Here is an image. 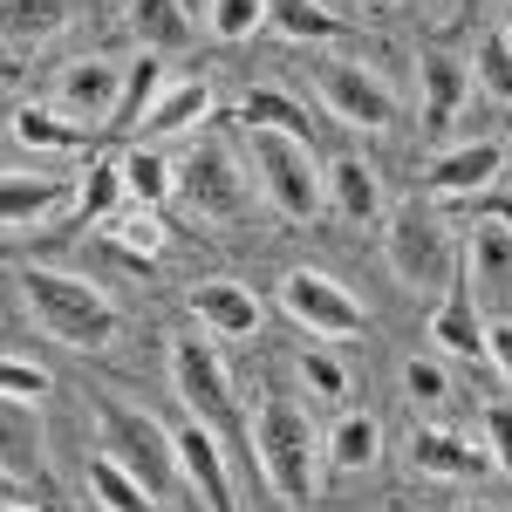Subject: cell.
<instances>
[{
    "instance_id": "6da1fadb",
    "label": "cell",
    "mask_w": 512,
    "mask_h": 512,
    "mask_svg": "<svg viewBox=\"0 0 512 512\" xmlns=\"http://www.w3.org/2000/svg\"><path fill=\"white\" fill-rule=\"evenodd\" d=\"M383 260H390L396 287H410V294H444L458 280L465 246H458V233H451V219H444V205L431 192L390 205V219H383Z\"/></svg>"
},
{
    "instance_id": "7a4b0ae2",
    "label": "cell",
    "mask_w": 512,
    "mask_h": 512,
    "mask_svg": "<svg viewBox=\"0 0 512 512\" xmlns=\"http://www.w3.org/2000/svg\"><path fill=\"white\" fill-rule=\"evenodd\" d=\"M246 437H253V465L274 485L280 506H315V417L280 390H260L246 410Z\"/></svg>"
},
{
    "instance_id": "3957f363",
    "label": "cell",
    "mask_w": 512,
    "mask_h": 512,
    "mask_svg": "<svg viewBox=\"0 0 512 512\" xmlns=\"http://www.w3.org/2000/svg\"><path fill=\"white\" fill-rule=\"evenodd\" d=\"M21 294L35 321L62 342V349H110L117 342V301L82 274H62V267H21Z\"/></svg>"
},
{
    "instance_id": "277c9868",
    "label": "cell",
    "mask_w": 512,
    "mask_h": 512,
    "mask_svg": "<svg viewBox=\"0 0 512 512\" xmlns=\"http://www.w3.org/2000/svg\"><path fill=\"white\" fill-rule=\"evenodd\" d=\"M253 178H260V198L274 205L287 226H308L328 212V171L315 164V151L301 137H280V130H253Z\"/></svg>"
},
{
    "instance_id": "5b68a950",
    "label": "cell",
    "mask_w": 512,
    "mask_h": 512,
    "mask_svg": "<svg viewBox=\"0 0 512 512\" xmlns=\"http://www.w3.org/2000/svg\"><path fill=\"white\" fill-rule=\"evenodd\" d=\"M103 410V437H110V458H123L130 472L144 478L158 499H171L178 485H185V465H178V431L151 417V410H137V403H123V396H103L96 403Z\"/></svg>"
},
{
    "instance_id": "8992f818",
    "label": "cell",
    "mask_w": 512,
    "mask_h": 512,
    "mask_svg": "<svg viewBox=\"0 0 512 512\" xmlns=\"http://www.w3.org/2000/svg\"><path fill=\"white\" fill-rule=\"evenodd\" d=\"M178 198L192 205L198 219L233 226V219H246V212H253V178H246V164H239L233 144L198 137L192 151L178 158Z\"/></svg>"
},
{
    "instance_id": "52a82bcc",
    "label": "cell",
    "mask_w": 512,
    "mask_h": 512,
    "mask_svg": "<svg viewBox=\"0 0 512 512\" xmlns=\"http://www.w3.org/2000/svg\"><path fill=\"white\" fill-rule=\"evenodd\" d=\"M274 301H280V315L294 321V328H308L315 342H355V335H369L362 301L335 274H321V267H287Z\"/></svg>"
},
{
    "instance_id": "ba28073f",
    "label": "cell",
    "mask_w": 512,
    "mask_h": 512,
    "mask_svg": "<svg viewBox=\"0 0 512 512\" xmlns=\"http://www.w3.org/2000/svg\"><path fill=\"white\" fill-rule=\"evenodd\" d=\"M164 362H171V390H178V403H185V417L212 424V431H226V424L239 417L233 383H226V362H219V349H212L205 328H178Z\"/></svg>"
},
{
    "instance_id": "9c48e42d",
    "label": "cell",
    "mask_w": 512,
    "mask_h": 512,
    "mask_svg": "<svg viewBox=\"0 0 512 512\" xmlns=\"http://www.w3.org/2000/svg\"><path fill=\"white\" fill-rule=\"evenodd\" d=\"M315 96L335 110L342 123H355V130H390L396 123V89L369 62H355V55H315Z\"/></svg>"
},
{
    "instance_id": "30bf717a",
    "label": "cell",
    "mask_w": 512,
    "mask_h": 512,
    "mask_svg": "<svg viewBox=\"0 0 512 512\" xmlns=\"http://www.w3.org/2000/svg\"><path fill=\"white\" fill-rule=\"evenodd\" d=\"M123 82H130L123 62H110V55H76V62H62V69L48 76V96H41V103H55L69 123H82V130L96 137L103 123H117Z\"/></svg>"
},
{
    "instance_id": "8fae6325",
    "label": "cell",
    "mask_w": 512,
    "mask_h": 512,
    "mask_svg": "<svg viewBox=\"0 0 512 512\" xmlns=\"http://www.w3.org/2000/svg\"><path fill=\"white\" fill-rule=\"evenodd\" d=\"M417 89H424V130L431 137H451L458 130V117H465V103H472V55L465 48H417Z\"/></svg>"
},
{
    "instance_id": "7c38bea8",
    "label": "cell",
    "mask_w": 512,
    "mask_h": 512,
    "mask_svg": "<svg viewBox=\"0 0 512 512\" xmlns=\"http://www.w3.org/2000/svg\"><path fill=\"white\" fill-rule=\"evenodd\" d=\"M185 308H192V321L212 335V342H253L260 328H267V301L246 287V280H198L192 294H185Z\"/></svg>"
},
{
    "instance_id": "4fadbf2b",
    "label": "cell",
    "mask_w": 512,
    "mask_h": 512,
    "mask_svg": "<svg viewBox=\"0 0 512 512\" xmlns=\"http://www.w3.org/2000/svg\"><path fill=\"white\" fill-rule=\"evenodd\" d=\"M499 178H506V144L499 137H478V144H451L444 158H431L424 192L437 205H458V198H485Z\"/></svg>"
},
{
    "instance_id": "5bb4252c",
    "label": "cell",
    "mask_w": 512,
    "mask_h": 512,
    "mask_svg": "<svg viewBox=\"0 0 512 512\" xmlns=\"http://www.w3.org/2000/svg\"><path fill=\"white\" fill-rule=\"evenodd\" d=\"M410 465L424 478H492L499 472V458H492V444H485V424H478V437L472 431H444V424H417V437H410Z\"/></svg>"
},
{
    "instance_id": "9a60e30c",
    "label": "cell",
    "mask_w": 512,
    "mask_h": 512,
    "mask_svg": "<svg viewBox=\"0 0 512 512\" xmlns=\"http://www.w3.org/2000/svg\"><path fill=\"white\" fill-rule=\"evenodd\" d=\"M82 178H62V171H28V164H7L0 178V219L7 233H28V226H48L69 198H76Z\"/></svg>"
},
{
    "instance_id": "2e32d148",
    "label": "cell",
    "mask_w": 512,
    "mask_h": 512,
    "mask_svg": "<svg viewBox=\"0 0 512 512\" xmlns=\"http://www.w3.org/2000/svg\"><path fill=\"white\" fill-rule=\"evenodd\" d=\"M178 465H185V485L205 499V512H239L233 478H226V451H219V431L212 424H198V417L178 424Z\"/></svg>"
},
{
    "instance_id": "e0dca14e",
    "label": "cell",
    "mask_w": 512,
    "mask_h": 512,
    "mask_svg": "<svg viewBox=\"0 0 512 512\" xmlns=\"http://www.w3.org/2000/svg\"><path fill=\"white\" fill-rule=\"evenodd\" d=\"M485 328H492V315H478L472 267H458V280L437 294V315H431L437 349H444V355H465V362H485Z\"/></svg>"
},
{
    "instance_id": "ac0fdd59",
    "label": "cell",
    "mask_w": 512,
    "mask_h": 512,
    "mask_svg": "<svg viewBox=\"0 0 512 512\" xmlns=\"http://www.w3.org/2000/svg\"><path fill=\"white\" fill-rule=\"evenodd\" d=\"M89 233H96L103 253H117L130 274H151V267L164 260V246H171V233H164V219L151 212V205H123V212H110V219H96Z\"/></svg>"
},
{
    "instance_id": "d6986e66",
    "label": "cell",
    "mask_w": 512,
    "mask_h": 512,
    "mask_svg": "<svg viewBox=\"0 0 512 512\" xmlns=\"http://www.w3.org/2000/svg\"><path fill=\"white\" fill-rule=\"evenodd\" d=\"M219 117V89L212 82H164V96L151 103V117H144V130H137V144H171V137H192V130H205V123Z\"/></svg>"
},
{
    "instance_id": "ffe728a7",
    "label": "cell",
    "mask_w": 512,
    "mask_h": 512,
    "mask_svg": "<svg viewBox=\"0 0 512 512\" xmlns=\"http://www.w3.org/2000/svg\"><path fill=\"white\" fill-rule=\"evenodd\" d=\"M328 212L342 219V226H383L390 219V198H383V178H376V164L369 158H335L328 164Z\"/></svg>"
},
{
    "instance_id": "44dd1931",
    "label": "cell",
    "mask_w": 512,
    "mask_h": 512,
    "mask_svg": "<svg viewBox=\"0 0 512 512\" xmlns=\"http://www.w3.org/2000/svg\"><path fill=\"white\" fill-rule=\"evenodd\" d=\"M321 458H328V472H376V465H383V424H376L369 410H342V417L328 424Z\"/></svg>"
},
{
    "instance_id": "7402d4cb",
    "label": "cell",
    "mask_w": 512,
    "mask_h": 512,
    "mask_svg": "<svg viewBox=\"0 0 512 512\" xmlns=\"http://www.w3.org/2000/svg\"><path fill=\"white\" fill-rule=\"evenodd\" d=\"M7 130H14V144H21V151H69V158H82V151H89V130H82V123H69L55 103H14Z\"/></svg>"
},
{
    "instance_id": "603a6c76",
    "label": "cell",
    "mask_w": 512,
    "mask_h": 512,
    "mask_svg": "<svg viewBox=\"0 0 512 512\" xmlns=\"http://www.w3.org/2000/svg\"><path fill=\"white\" fill-rule=\"evenodd\" d=\"M239 123H246V130H280V137L315 144V123L301 110V96H287L280 82H253V89L239 96Z\"/></svg>"
},
{
    "instance_id": "cb8c5ba5",
    "label": "cell",
    "mask_w": 512,
    "mask_h": 512,
    "mask_svg": "<svg viewBox=\"0 0 512 512\" xmlns=\"http://www.w3.org/2000/svg\"><path fill=\"white\" fill-rule=\"evenodd\" d=\"M123 21H130V35L144 41L151 55H178V48H192V14H185V0H130Z\"/></svg>"
},
{
    "instance_id": "d4e9b609",
    "label": "cell",
    "mask_w": 512,
    "mask_h": 512,
    "mask_svg": "<svg viewBox=\"0 0 512 512\" xmlns=\"http://www.w3.org/2000/svg\"><path fill=\"white\" fill-rule=\"evenodd\" d=\"M89 499H96V512H158L164 499L144 485V478L130 472L123 458H89Z\"/></svg>"
},
{
    "instance_id": "484cf974",
    "label": "cell",
    "mask_w": 512,
    "mask_h": 512,
    "mask_svg": "<svg viewBox=\"0 0 512 512\" xmlns=\"http://www.w3.org/2000/svg\"><path fill=\"white\" fill-rule=\"evenodd\" d=\"M7 69L21 76V55L35 48V41H48V35H62L69 28V0H7Z\"/></svg>"
},
{
    "instance_id": "4316f807",
    "label": "cell",
    "mask_w": 512,
    "mask_h": 512,
    "mask_svg": "<svg viewBox=\"0 0 512 512\" xmlns=\"http://www.w3.org/2000/svg\"><path fill=\"white\" fill-rule=\"evenodd\" d=\"M123 185H130V205H171L178 198V158L158 151V144H130L123 151Z\"/></svg>"
},
{
    "instance_id": "83f0119b",
    "label": "cell",
    "mask_w": 512,
    "mask_h": 512,
    "mask_svg": "<svg viewBox=\"0 0 512 512\" xmlns=\"http://www.w3.org/2000/svg\"><path fill=\"white\" fill-rule=\"evenodd\" d=\"M465 267H472V287L499 294L512 287V226L506 219H478L472 239H465Z\"/></svg>"
},
{
    "instance_id": "f1b7e54d",
    "label": "cell",
    "mask_w": 512,
    "mask_h": 512,
    "mask_svg": "<svg viewBox=\"0 0 512 512\" xmlns=\"http://www.w3.org/2000/svg\"><path fill=\"white\" fill-rule=\"evenodd\" d=\"M267 21H274L280 41H301V48L349 35V21H342V14H328L321 0H267Z\"/></svg>"
},
{
    "instance_id": "f546056e",
    "label": "cell",
    "mask_w": 512,
    "mask_h": 512,
    "mask_svg": "<svg viewBox=\"0 0 512 512\" xmlns=\"http://www.w3.org/2000/svg\"><path fill=\"white\" fill-rule=\"evenodd\" d=\"M76 205H82V219L96 226V219H110V212H123L130 205V185H123V158H96L89 171H82V185H76Z\"/></svg>"
},
{
    "instance_id": "4dcf8cb0",
    "label": "cell",
    "mask_w": 512,
    "mask_h": 512,
    "mask_svg": "<svg viewBox=\"0 0 512 512\" xmlns=\"http://www.w3.org/2000/svg\"><path fill=\"white\" fill-rule=\"evenodd\" d=\"M164 96V55H137L130 62V82H123V103H117V130H144V117H151V103Z\"/></svg>"
},
{
    "instance_id": "1f68e13d",
    "label": "cell",
    "mask_w": 512,
    "mask_h": 512,
    "mask_svg": "<svg viewBox=\"0 0 512 512\" xmlns=\"http://www.w3.org/2000/svg\"><path fill=\"white\" fill-rule=\"evenodd\" d=\"M472 76H478V96H492V103H512V35H506V28L478 35V48H472Z\"/></svg>"
},
{
    "instance_id": "d6a6232c",
    "label": "cell",
    "mask_w": 512,
    "mask_h": 512,
    "mask_svg": "<svg viewBox=\"0 0 512 512\" xmlns=\"http://www.w3.org/2000/svg\"><path fill=\"white\" fill-rule=\"evenodd\" d=\"M396 383H403V396H410V410H444L451 403V369L437 362V355H410L403 369H396Z\"/></svg>"
},
{
    "instance_id": "836d02e7",
    "label": "cell",
    "mask_w": 512,
    "mask_h": 512,
    "mask_svg": "<svg viewBox=\"0 0 512 512\" xmlns=\"http://www.w3.org/2000/svg\"><path fill=\"white\" fill-rule=\"evenodd\" d=\"M294 376L308 383V396H315V403H349V369H342L335 355L321 349V342L294 355Z\"/></svg>"
},
{
    "instance_id": "e575fe53",
    "label": "cell",
    "mask_w": 512,
    "mask_h": 512,
    "mask_svg": "<svg viewBox=\"0 0 512 512\" xmlns=\"http://www.w3.org/2000/svg\"><path fill=\"white\" fill-rule=\"evenodd\" d=\"M260 21H267V0H212L205 7L212 41H246V35H260Z\"/></svg>"
},
{
    "instance_id": "d590c367",
    "label": "cell",
    "mask_w": 512,
    "mask_h": 512,
    "mask_svg": "<svg viewBox=\"0 0 512 512\" xmlns=\"http://www.w3.org/2000/svg\"><path fill=\"white\" fill-rule=\"evenodd\" d=\"M0 390H7V403H14V410H28V403H48L55 376H48V369H35L28 355H7V362H0Z\"/></svg>"
},
{
    "instance_id": "8d00e7d4",
    "label": "cell",
    "mask_w": 512,
    "mask_h": 512,
    "mask_svg": "<svg viewBox=\"0 0 512 512\" xmlns=\"http://www.w3.org/2000/svg\"><path fill=\"white\" fill-rule=\"evenodd\" d=\"M478 424H485V444L499 458V478H512V403H485Z\"/></svg>"
},
{
    "instance_id": "74e56055",
    "label": "cell",
    "mask_w": 512,
    "mask_h": 512,
    "mask_svg": "<svg viewBox=\"0 0 512 512\" xmlns=\"http://www.w3.org/2000/svg\"><path fill=\"white\" fill-rule=\"evenodd\" d=\"M485 362L512 383V315H492V328H485Z\"/></svg>"
},
{
    "instance_id": "f35d334b",
    "label": "cell",
    "mask_w": 512,
    "mask_h": 512,
    "mask_svg": "<svg viewBox=\"0 0 512 512\" xmlns=\"http://www.w3.org/2000/svg\"><path fill=\"white\" fill-rule=\"evenodd\" d=\"M0 512H48V506H35V499H21V492H14V499H7Z\"/></svg>"
},
{
    "instance_id": "ab89813d",
    "label": "cell",
    "mask_w": 512,
    "mask_h": 512,
    "mask_svg": "<svg viewBox=\"0 0 512 512\" xmlns=\"http://www.w3.org/2000/svg\"><path fill=\"white\" fill-rule=\"evenodd\" d=\"M451 512H499V506H485V499H458Z\"/></svg>"
},
{
    "instance_id": "60d3db41",
    "label": "cell",
    "mask_w": 512,
    "mask_h": 512,
    "mask_svg": "<svg viewBox=\"0 0 512 512\" xmlns=\"http://www.w3.org/2000/svg\"><path fill=\"white\" fill-rule=\"evenodd\" d=\"M499 28H506V35H512V0H506V7H499Z\"/></svg>"
},
{
    "instance_id": "b9f144b4",
    "label": "cell",
    "mask_w": 512,
    "mask_h": 512,
    "mask_svg": "<svg viewBox=\"0 0 512 512\" xmlns=\"http://www.w3.org/2000/svg\"><path fill=\"white\" fill-rule=\"evenodd\" d=\"M369 7H390V0H369Z\"/></svg>"
}]
</instances>
